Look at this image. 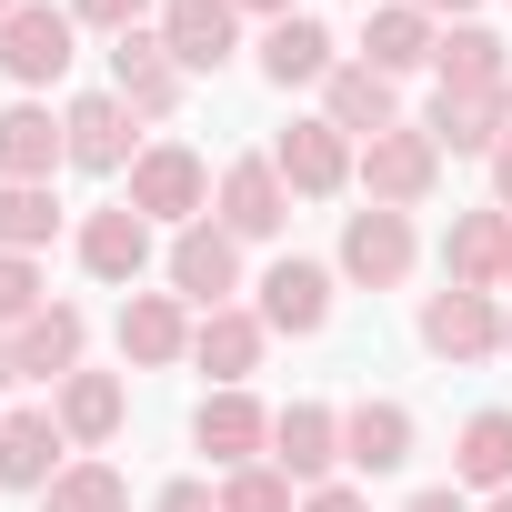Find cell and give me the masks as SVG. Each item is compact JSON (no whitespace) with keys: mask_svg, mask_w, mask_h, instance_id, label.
I'll use <instances>...</instances> for the list:
<instances>
[{"mask_svg":"<svg viewBox=\"0 0 512 512\" xmlns=\"http://www.w3.org/2000/svg\"><path fill=\"white\" fill-rule=\"evenodd\" d=\"M61 161H71L61 111H41V101H11V111H0V181H51Z\"/></svg>","mask_w":512,"mask_h":512,"instance_id":"obj_28","label":"cell"},{"mask_svg":"<svg viewBox=\"0 0 512 512\" xmlns=\"http://www.w3.org/2000/svg\"><path fill=\"white\" fill-rule=\"evenodd\" d=\"M322 121H332L342 141H382V131H402V81H382L372 61H342V71L322 81Z\"/></svg>","mask_w":512,"mask_h":512,"instance_id":"obj_22","label":"cell"},{"mask_svg":"<svg viewBox=\"0 0 512 512\" xmlns=\"http://www.w3.org/2000/svg\"><path fill=\"white\" fill-rule=\"evenodd\" d=\"M502 262H512V211H502V201L452 211V231H442V282H452V292H502Z\"/></svg>","mask_w":512,"mask_h":512,"instance_id":"obj_14","label":"cell"},{"mask_svg":"<svg viewBox=\"0 0 512 512\" xmlns=\"http://www.w3.org/2000/svg\"><path fill=\"white\" fill-rule=\"evenodd\" d=\"M402 512H472V492H452V482H422Z\"/></svg>","mask_w":512,"mask_h":512,"instance_id":"obj_37","label":"cell"},{"mask_svg":"<svg viewBox=\"0 0 512 512\" xmlns=\"http://www.w3.org/2000/svg\"><path fill=\"white\" fill-rule=\"evenodd\" d=\"M81 272H91V282H111V292H131V282L151 272V221H141L131 201L81 211Z\"/></svg>","mask_w":512,"mask_h":512,"instance_id":"obj_20","label":"cell"},{"mask_svg":"<svg viewBox=\"0 0 512 512\" xmlns=\"http://www.w3.org/2000/svg\"><path fill=\"white\" fill-rule=\"evenodd\" d=\"M432 81H442V91H492V81H512V51H502V31H482V21H452V31H442V51H432Z\"/></svg>","mask_w":512,"mask_h":512,"instance_id":"obj_29","label":"cell"},{"mask_svg":"<svg viewBox=\"0 0 512 512\" xmlns=\"http://www.w3.org/2000/svg\"><path fill=\"white\" fill-rule=\"evenodd\" d=\"M11 342H21V382H51V392H61V382L91 362V312H81V302H41Z\"/></svg>","mask_w":512,"mask_h":512,"instance_id":"obj_23","label":"cell"},{"mask_svg":"<svg viewBox=\"0 0 512 512\" xmlns=\"http://www.w3.org/2000/svg\"><path fill=\"white\" fill-rule=\"evenodd\" d=\"M71 462H81V452H71V432L51 422V402L0 422V492H51Z\"/></svg>","mask_w":512,"mask_h":512,"instance_id":"obj_21","label":"cell"},{"mask_svg":"<svg viewBox=\"0 0 512 512\" xmlns=\"http://www.w3.org/2000/svg\"><path fill=\"white\" fill-rule=\"evenodd\" d=\"M71 41H81V21H71V0H21V11L0 21V71L21 81V101H31V91H51V81H61V71L81 61Z\"/></svg>","mask_w":512,"mask_h":512,"instance_id":"obj_4","label":"cell"},{"mask_svg":"<svg viewBox=\"0 0 512 512\" xmlns=\"http://www.w3.org/2000/svg\"><path fill=\"white\" fill-rule=\"evenodd\" d=\"M41 512H131V482H121L101 452H81V462H71L51 492H41Z\"/></svg>","mask_w":512,"mask_h":512,"instance_id":"obj_31","label":"cell"},{"mask_svg":"<svg viewBox=\"0 0 512 512\" xmlns=\"http://www.w3.org/2000/svg\"><path fill=\"white\" fill-rule=\"evenodd\" d=\"M412 11H432V21H472L482 0H412Z\"/></svg>","mask_w":512,"mask_h":512,"instance_id":"obj_40","label":"cell"},{"mask_svg":"<svg viewBox=\"0 0 512 512\" xmlns=\"http://www.w3.org/2000/svg\"><path fill=\"white\" fill-rule=\"evenodd\" d=\"M0 382H21V342L11 332H0Z\"/></svg>","mask_w":512,"mask_h":512,"instance_id":"obj_41","label":"cell"},{"mask_svg":"<svg viewBox=\"0 0 512 512\" xmlns=\"http://www.w3.org/2000/svg\"><path fill=\"white\" fill-rule=\"evenodd\" d=\"M412 442H422V422H412V402H392V392H372V402L342 412V472H362V482L402 472Z\"/></svg>","mask_w":512,"mask_h":512,"instance_id":"obj_12","label":"cell"},{"mask_svg":"<svg viewBox=\"0 0 512 512\" xmlns=\"http://www.w3.org/2000/svg\"><path fill=\"white\" fill-rule=\"evenodd\" d=\"M352 181H362V201H382V211H422V201L442 191V141H432L422 121H402V131L362 141Z\"/></svg>","mask_w":512,"mask_h":512,"instance_id":"obj_3","label":"cell"},{"mask_svg":"<svg viewBox=\"0 0 512 512\" xmlns=\"http://www.w3.org/2000/svg\"><path fill=\"white\" fill-rule=\"evenodd\" d=\"M352 161H362V141H342L322 111L292 121V131L272 141V171L292 181V201H332V191H352Z\"/></svg>","mask_w":512,"mask_h":512,"instance_id":"obj_9","label":"cell"},{"mask_svg":"<svg viewBox=\"0 0 512 512\" xmlns=\"http://www.w3.org/2000/svg\"><path fill=\"white\" fill-rule=\"evenodd\" d=\"M272 462H282L302 492L342 482V412H332V402H292V412H272Z\"/></svg>","mask_w":512,"mask_h":512,"instance_id":"obj_19","label":"cell"},{"mask_svg":"<svg viewBox=\"0 0 512 512\" xmlns=\"http://www.w3.org/2000/svg\"><path fill=\"white\" fill-rule=\"evenodd\" d=\"M502 352H512V312H502Z\"/></svg>","mask_w":512,"mask_h":512,"instance_id":"obj_43","label":"cell"},{"mask_svg":"<svg viewBox=\"0 0 512 512\" xmlns=\"http://www.w3.org/2000/svg\"><path fill=\"white\" fill-rule=\"evenodd\" d=\"M422 352L442 362H492L502 352V292H422Z\"/></svg>","mask_w":512,"mask_h":512,"instance_id":"obj_10","label":"cell"},{"mask_svg":"<svg viewBox=\"0 0 512 512\" xmlns=\"http://www.w3.org/2000/svg\"><path fill=\"white\" fill-rule=\"evenodd\" d=\"M221 512H302V482L282 462H241V472H221Z\"/></svg>","mask_w":512,"mask_h":512,"instance_id":"obj_32","label":"cell"},{"mask_svg":"<svg viewBox=\"0 0 512 512\" xmlns=\"http://www.w3.org/2000/svg\"><path fill=\"white\" fill-rule=\"evenodd\" d=\"M502 292H512V262H502Z\"/></svg>","mask_w":512,"mask_h":512,"instance_id":"obj_45","label":"cell"},{"mask_svg":"<svg viewBox=\"0 0 512 512\" xmlns=\"http://www.w3.org/2000/svg\"><path fill=\"white\" fill-rule=\"evenodd\" d=\"M332 71H342V41H332L312 11H292V21L262 31V81H272V91H322Z\"/></svg>","mask_w":512,"mask_h":512,"instance_id":"obj_26","label":"cell"},{"mask_svg":"<svg viewBox=\"0 0 512 512\" xmlns=\"http://www.w3.org/2000/svg\"><path fill=\"white\" fill-rule=\"evenodd\" d=\"M211 221H221L231 241H282V231H292V181L272 171V151L221 161V181H211Z\"/></svg>","mask_w":512,"mask_h":512,"instance_id":"obj_5","label":"cell"},{"mask_svg":"<svg viewBox=\"0 0 512 512\" xmlns=\"http://www.w3.org/2000/svg\"><path fill=\"white\" fill-rule=\"evenodd\" d=\"M51 422L71 432V452H101V442H121V422H131V382L121 372H71L61 392H51Z\"/></svg>","mask_w":512,"mask_h":512,"instance_id":"obj_24","label":"cell"},{"mask_svg":"<svg viewBox=\"0 0 512 512\" xmlns=\"http://www.w3.org/2000/svg\"><path fill=\"white\" fill-rule=\"evenodd\" d=\"M51 231H61L51 181H0V251H51Z\"/></svg>","mask_w":512,"mask_h":512,"instance_id":"obj_30","label":"cell"},{"mask_svg":"<svg viewBox=\"0 0 512 512\" xmlns=\"http://www.w3.org/2000/svg\"><path fill=\"white\" fill-rule=\"evenodd\" d=\"M412 262H422L412 211H382V201L342 211V251H332V272H342V282H362V292H402V282H412Z\"/></svg>","mask_w":512,"mask_h":512,"instance_id":"obj_2","label":"cell"},{"mask_svg":"<svg viewBox=\"0 0 512 512\" xmlns=\"http://www.w3.org/2000/svg\"><path fill=\"white\" fill-rule=\"evenodd\" d=\"M432 51H442V21H432V11H412V0H372V11H362V51H352V61H372L382 81L432 71Z\"/></svg>","mask_w":512,"mask_h":512,"instance_id":"obj_16","label":"cell"},{"mask_svg":"<svg viewBox=\"0 0 512 512\" xmlns=\"http://www.w3.org/2000/svg\"><path fill=\"white\" fill-rule=\"evenodd\" d=\"M472 512H512V492H492V502H472Z\"/></svg>","mask_w":512,"mask_h":512,"instance_id":"obj_42","label":"cell"},{"mask_svg":"<svg viewBox=\"0 0 512 512\" xmlns=\"http://www.w3.org/2000/svg\"><path fill=\"white\" fill-rule=\"evenodd\" d=\"M302 512H372V492L362 482H322V492H302Z\"/></svg>","mask_w":512,"mask_h":512,"instance_id":"obj_36","label":"cell"},{"mask_svg":"<svg viewBox=\"0 0 512 512\" xmlns=\"http://www.w3.org/2000/svg\"><path fill=\"white\" fill-rule=\"evenodd\" d=\"M191 302L181 292H131L121 302V362L131 372H171V362H191Z\"/></svg>","mask_w":512,"mask_h":512,"instance_id":"obj_18","label":"cell"},{"mask_svg":"<svg viewBox=\"0 0 512 512\" xmlns=\"http://www.w3.org/2000/svg\"><path fill=\"white\" fill-rule=\"evenodd\" d=\"M0 422H11V412H0Z\"/></svg>","mask_w":512,"mask_h":512,"instance_id":"obj_46","label":"cell"},{"mask_svg":"<svg viewBox=\"0 0 512 512\" xmlns=\"http://www.w3.org/2000/svg\"><path fill=\"white\" fill-rule=\"evenodd\" d=\"M41 302H51V282H41V251H0V332H21Z\"/></svg>","mask_w":512,"mask_h":512,"instance_id":"obj_33","label":"cell"},{"mask_svg":"<svg viewBox=\"0 0 512 512\" xmlns=\"http://www.w3.org/2000/svg\"><path fill=\"white\" fill-rule=\"evenodd\" d=\"M61 131H71V171H91V181H121L141 151H131V101L101 81V91H81V101H61Z\"/></svg>","mask_w":512,"mask_h":512,"instance_id":"obj_8","label":"cell"},{"mask_svg":"<svg viewBox=\"0 0 512 512\" xmlns=\"http://www.w3.org/2000/svg\"><path fill=\"white\" fill-rule=\"evenodd\" d=\"M11 11H21V0H0V21H11Z\"/></svg>","mask_w":512,"mask_h":512,"instance_id":"obj_44","label":"cell"},{"mask_svg":"<svg viewBox=\"0 0 512 512\" xmlns=\"http://www.w3.org/2000/svg\"><path fill=\"white\" fill-rule=\"evenodd\" d=\"M151 231L171 221V231H191V221H211V161L191 151V141H141V161H131V191H121Z\"/></svg>","mask_w":512,"mask_h":512,"instance_id":"obj_1","label":"cell"},{"mask_svg":"<svg viewBox=\"0 0 512 512\" xmlns=\"http://www.w3.org/2000/svg\"><path fill=\"white\" fill-rule=\"evenodd\" d=\"M362 11H372V0H362Z\"/></svg>","mask_w":512,"mask_h":512,"instance_id":"obj_47","label":"cell"},{"mask_svg":"<svg viewBox=\"0 0 512 512\" xmlns=\"http://www.w3.org/2000/svg\"><path fill=\"white\" fill-rule=\"evenodd\" d=\"M181 81H191V71L161 51V31H121V41H111V91L131 101V121H171V111H181Z\"/></svg>","mask_w":512,"mask_h":512,"instance_id":"obj_17","label":"cell"},{"mask_svg":"<svg viewBox=\"0 0 512 512\" xmlns=\"http://www.w3.org/2000/svg\"><path fill=\"white\" fill-rule=\"evenodd\" d=\"M161 51L181 61V71H221L231 51H241V11L231 0H161Z\"/></svg>","mask_w":512,"mask_h":512,"instance_id":"obj_25","label":"cell"},{"mask_svg":"<svg viewBox=\"0 0 512 512\" xmlns=\"http://www.w3.org/2000/svg\"><path fill=\"white\" fill-rule=\"evenodd\" d=\"M262 352H272V322L251 312V302H221V312H201V332H191V362L211 372V392H241L251 372H262Z\"/></svg>","mask_w":512,"mask_h":512,"instance_id":"obj_15","label":"cell"},{"mask_svg":"<svg viewBox=\"0 0 512 512\" xmlns=\"http://www.w3.org/2000/svg\"><path fill=\"white\" fill-rule=\"evenodd\" d=\"M71 21L121 41V31H151V21H161V0H71Z\"/></svg>","mask_w":512,"mask_h":512,"instance_id":"obj_34","label":"cell"},{"mask_svg":"<svg viewBox=\"0 0 512 512\" xmlns=\"http://www.w3.org/2000/svg\"><path fill=\"white\" fill-rule=\"evenodd\" d=\"M432 141H442V161L462 151V161H492L502 141H512V81H492V91H432V121H422Z\"/></svg>","mask_w":512,"mask_h":512,"instance_id":"obj_13","label":"cell"},{"mask_svg":"<svg viewBox=\"0 0 512 512\" xmlns=\"http://www.w3.org/2000/svg\"><path fill=\"white\" fill-rule=\"evenodd\" d=\"M231 11H241V21H292L302 0H231Z\"/></svg>","mask_w":512,"mask_h":512,"instance_id":"obj_38","label":"cell"},{"mask_svg":"<svg viewBox=\"0 0 512 512\" xmlns=\"http://www.w3.org/2000/svg\"><path fill=\"white\" fill-rule=\"evenodd\" d=\"M452 492H472V502L512 492V412H502V402L452 432Z\"/></svg>","mask_w":512,"mask_h":512,"instance_id":"obj_27","label":"cell"},{"mask_svg":"<svg viewBox=\"0 0 512 512\" xmlns=\"http://www.w3.org/2000/svg\"><path fill=\"white\" fill-rule=\"evenodd\" d=\"M151 512H221V482L181 472V482H161V492H151Z\"/></svg>","mask_w":512,"mask_h":512,"instance_id":"obj_35","label":"cell"},{"mask_svg":"<svg viewBox=\"0 0 512 512\" xmlns=\"http://www.w3.org/2000/svg\"><path fill=\"white\" fill-rule=\"evenodd\" d=\"M492 201H502V211H512V141H502V151H492Z\"/></svg>","mask_w":512,"mask_h":512,"instance_id":"obj_39","label":"cell"},{"mask_svg":"<svg viewBox=\"0 0 512 512\" xmlns=\"http://www.w3.org/2000/svg\"><path fill=\"white\" fill-rule=\"evenodd\" d=\"M191 452H211V472L272 462V402H251V382H241V392H201V412H191Z\"/></svg>","mask_w":512,"mask_h":512,"instance_id":"obj_6","label":"cell"},{"mask_svg":"<svg viewBox=\"0 0 512 512\" xmlns=\"http://www.w3.org/2000/svg\"><path fill=\"white\" fill-rule=\"evenodd\" d=\"M332 292H342V272H332V262H302V251H282V262L262 272V302H251V312L272 322V342H282V332H292V342H312V332L332 322Z\"/></svg>","mask_w":512,"mask_h":512,"instance_id":"obj_7","label":"cell"},{"mask_svg":"<svg viewBox=\"0 0 512 512\" xmlns=\"http://www.w3.org/2000/svg\"><path fill=\"white\" fill-rule=\"evenodd\" d=\"M161 272H171V292H181V302L221 312V302L241 292V241H231L221 221H191V231H171V251H161Z\"/></svg>","mask_w":512,"mask_h":512,"instance_id":"obj_11","label":"cell"}]
</instances>
